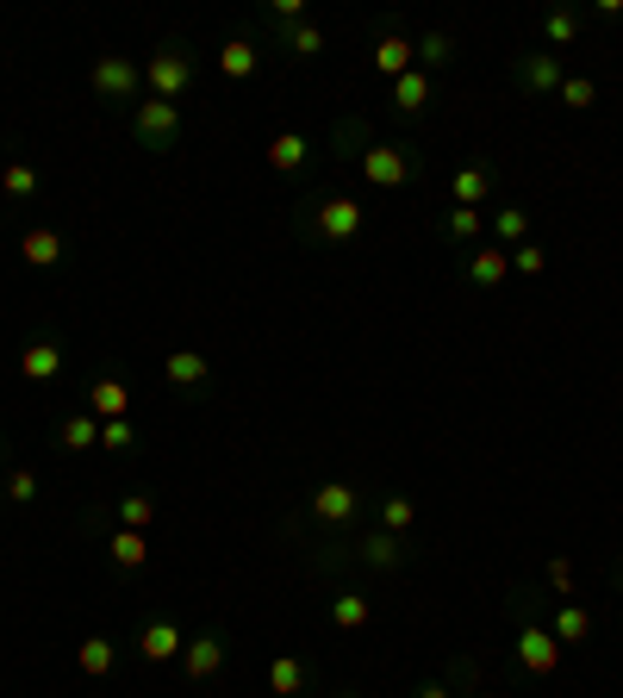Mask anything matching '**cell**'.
<instances>
[{
  "mask_svg": "<svg viewBox=\"0 0 623 698\" xmlns=\"http://www.w3.org/2000/svg\"><path fill=\"white\" fill-rule=\"evenodd\" d=\"M162 381L181 387V393H200V387L212 381V362H206L200 349H169V356H162Z\"/></svg>",
  "mask_w": 623,
  "mask_h": 698,
  "instance_id": "ba28073f",
  "label": "cell"
},
{
  "mask_svg": "<svg viewBox=\"0 0 623 698\" xmlns=\"http://www.w3.org/2000/svg\"><path fill=\"white\" fill-rule=\"evenodd\" d=\"M0 492H7L13 506H31V499H38V475H31V468H13V475L0 480Z\"/></svg>",
  "mask_w": 623,
  "mask_h": 698,
  "instance_id": "8d00e7d4",
  "label": "cell"
},
{
  "mask_svg": "<svg viewBox=\"0 0 623 698\" xmlns=\"http://www.w3.org/2000/svg\"><path fill=\"white\" fill-rule=\"evenodd\" d=\"M57 443L62 449H100V418H93V412H69L57 425Z\"/></svg>",
  "mask_w": 623,
  "mask_h": 698,
  "instance_id": "7402d4cb",
  "label": "cell"
},
{
  "mask_svg": "<svg viewBox=\"0 0 623 698\" xmlns=\"http://www.w3.org/2000/svg\"><path fill=\"white\" fill-rule=\"evenodd\" d=\"M19 375H26V381H57L62 375V343L57 337H38V343L19 349Z\"/></svg>",
  "mask_w": 623,
  "mask_h": 698,
  "instance_id": "2e32d148",
  "label": "cell"
},
{
  "mask_svg": "<svg viewBox=\"0 0 623 698\" xmlns=\"http://www.w3.org/2000/svg\"><path fill=\"white\" fill-rule=\"evenodd\" d=\"M0 193H7V200H31V193H38V169H31V162H7V169H0Z\"/></svg>",
  "mask_w": 623,
  "mask_h": 698,
  "instance_id": "1f68e13d",
  "label": "cell"
},
{
  "mask_svg": "<svg viewBox=\"0 0 623 698\" xmlns=\"http://www.w3.org/2000/svg\"><path fill=\"white\" fill-rule=\"evenodd\" d=\"M256 63H263V50L249 44V38H231V44L218 50V69H225V76H231V81L256 76Z\"/></svg>",
  "mask_w": 623,
  "mask_h": 698,
  "instance_id": "484cf974",
  "label": "cell"
},
{
  "mask_svg": "<svg viewBox=\"0 0 623 698\" xmlns=\"http://www.w3.org/2000/svg\"><path fill=\"white\" fill-rule=\"evenodd\" d=\"M19 256H26L31 269H62L69 243H62V231H50V225H31L26 238H19Z\"/></svg>",
  "mask_w": 623,
  "mask_h": 698,
  "instance_id": "4fadbf2b",
  "label": "cell"
},
{
  "mask_svg": "<svg viewBox=\"0 0 623 698\" xmlns=\"http://www.w3.org/2000/svg\"><path fill=\"white\" fill-rule=\"evenodd\" d=\"M512 275V250H474L467 256V281L474 287H498Z\"/></svg>",
  "mask_w": 623,
  "mask_h": 698,
  "instance_id": "44dd1931",
  "label": "cell"
},
{
  "mask_svg": "<svg viewBox=\"0 0 623 698\" xmlns=\"http://www.w3.org/2000/svg\"><path fill=\"white\" fill-rule=\"evenodd\" d=\"M493 238L505 243V250L530 243V212H524V207H498V212H493Z\"/></svg>",
  "mask_w": 623,
  "mask_h": 698,
  "instance_id": "f1b7e54d",
  "label": "cell"
},
{
  "mask_svg": "<svg viewBox=\"0 0 623 698\" xmlns=\"http://www.w3.org/2000/svg\"><path fill=\"white\" fill-rule=\"evenodd\" d=\"M362 225H368L362 200H349V193H318V207H312V231H318L325 243H356Z\"/></svg>",
  "mask_w": 623,
  "mask_h": 698,
  "instance_id": "7a4b0ae2",
  "label": "cell"
},
{
  "mask_svg": "<svg viewBox=\"0 0 623 698\" xmlns=\"http://www.w3.org/2000/svg\"><path fill=\"white\" fill-rule=\"evenodd\" d=\"M218 667H225V636H218V630L194 636V642L181 649V674H187V680H212Z\"/></svg>",
  "mask_w": 623,
  "mask_h": 698,
  "instance_id": "8fae6325",
  "label": "cell"
},
{
  "mask_svg": "<svg viewBox=\"0 0 623 698\" xmlns=\"http://www.w3.org/2000/svg\"><path fill=\"white\" fill-rule=\"evenodd\" d=\"M548 636H555L561 649H580V642L592 636V611H586V605H574V599H561L555 611H548Z\"/></svg>",
  "mask_w": 623,
  "mask_h": 698,
  "instance_id": "5bb4252c",
  "label": "cell"
},
{
  "mask_svg": "<svg viewBox=\"0 0 623 698\" xmlns=\"http://www.w3.org/2000/svg\"><path fill=\"white\" fill-rule=\"evenodd\" d=\"M181 649H187V636L175 630L169 618H156V624H144V636H138V655L150 667H162V661H181Z\"/></svg>",
  "mask_w": 623,
  "mask_h": 698,
  "instance_id": "7c38bea8",
  "label": "cell"
},
{
  "mask_svg": "<svg viewBox=\"0 0 623 698\" xmlns=\"http://www.w3.org/2000/svg\"><path fill=\"white\" fill-rule=\"evenodd\" d=\"M548 587H555L561 599L574 592V561H567V556H561V561H548Z\"/></svg>",
  "mask_w": 623,
  "mask_h": 698,
  "instance_id": "ab89813d",
  "label": "cell"
},
{
  "mask_svg": "<svg viewBox=\"0 0 623 698\" xmlns=\"http://www.w3.org/2000/svg\"><path fill=\"white\" fill-rule=\"evenodd\" d=\"M412 57H418V69L431 76V69H443V63L455 57V38H449V32H424L418 44H412Z\"/></svg>",
  "mask_w": 623,
  "mask_h": 698,
  "instance_id": "f546056e",
  "label": "cell"
},
{
  "mask_svg": "<svg viewBox=\"0 0 623 698\" xmlns=\"http://www.w3.org/2000/svg\"><path fill=\"white\" fill-rule=\"evenodd\" d=\"M268 692L275 698H306L312 692V661L306 655H275V661H268Z\"/></svg>",
  "mask_w": 623,
  "mask_h": 698,
  "instance_id": "9c48e42d",
  "label": "cell"
},
{
  "mask_svg": "<svg viewBox=\"0 0 623 698\" xmlns=\"http://www.w3.org/2000/svg\"><path fill=\"white\" fill-rule=\"evenodd\" d=\"M543 262H548L543 243H517V250H512V269L517 275H543Z\"/></svg>",
  "mask_w": 623,
  "mask_h": 698,
  "instance_id": "f35d334b",
  "label": "cell"
},
{
  "mask_svg": "<svg viewBox=\"0 0 623 698\" xmlns=\"http://www.w3.org/2000/svg\"><path fill=\"white\" fill-rule=\"evenodd\" d=\"M368 618H374V605L362 599V592H349V587H343L337 599H330V624H337V630H362Z\"/></svg>",
  "mask_w": 623,
  "mask_h": 698,
  "instance_id": "83f0119b",
  "label": "cell"
},
{
  "mask_svg": "<svg viewBox=\"0 0 623 698\" xmlns=\"http://www.w3.org/2000/svg\"><path fill=\"white\" fill-rule=\"evenodd\" d=\"M424 162L405 150V143H368L362 150V181H374V188H405V181H418Z\"/></svg>",
  "mask_w": 623,
  "mask_h": 698,
  "instance_id": "3957f363",
  "label": "cell"
},
{
  "mask_svg": "<svg viewBox=\"0 0 623 698\" xmlns=\"http://www.w3.org/2000/svg\"><path fill=\"white\" fill-rule=\"evenodd\" d=\"M337 698H362V692H337Z\"/></svg>",
  "mask_w": 623,
  "mask_h": 698,
  "instance_id": "b9f144b4",
  "label": "cell"
},
{
  "mask_svg": "<svg viewBox=\"0 0 623 698\" xmlns=\"http://www.w3.org/2000/svg\"><path fill=\"white\" fill-rule=\"evenodd\" d=\"M138 443V430L125 425V418H107V425H100V449H131Z\"/></svg>",
  "mask_w": 623,
  "mask_h": 698,
  "instance_id": "74e56055",
  "label": "cell"
},
{
  "mask_svg": "<svg viewBox=\"0 0 623 698\" xmlns=\"http://www.w3.org/2000/svg\"><path fill=\"white\" fill-rule=\"evenodd\" d=\"M374 69H380V76H393V81H399L405 69H418V57H412V38L387 32L380 44H374Z\"/></svg>",
  "mask_w": 623,
  "mask_h": 698,
  "instance_id": "d6986e66",
  "label": "cell"
},
{
  "mask_svg": "<svg viewBox=\"0 0 623 698\" xmlns=\"http://www.w3.org/2000/svg\"><path fill=\"white\" fill-rule=\"evenodd\" d=\"M412 518H418V506H412L405 492H387V499H380V530L405 537V530H412Z\"/></svg>",
  "mask_w": 623,
  "mask_h": 698,
  "instance_id": "d6a6232c",
  "label": "cell"
},
{
  "mask_svg": "<svg viewBox=\"0 0 623 698\" xmlns=\"http://www.w3.org/2000/svg\"><path fill=\"white\" fill-rule=\"evenodd\" d=\"M131 138H138L144 150H175V138H181V107H169V100H138V107H131Z\"/></svg>",
  "mask_w": 623,
  "mask_h": 698,
  "instance_id": "277c9868",
  "label": "cell"
},
{
  "mask_svg": "<svg viewBox=\"0 0 623 698\" xmlns=\"http://www.w3.org/2000/svg\"><path fill=\"white\" fill-rule=\"evenodd\" d=\"M125 406H131V393H125V381H93L88 387V412L107 425V418H125Z\"/></svg>",
  "mask_w": 623,
  "mask_h": 698,
  "instance_id": "603a6c76",
  "label": "cell"
},
{
  "mask_svg": "<svg viewBox=\"0 0 623 698\" xmlns=\"http://www.w3.org/2000/svg\"><path fill=\"white\" fill-rule=\"evenodd\" d=\"M512 649H517V661H524L530 674H536V680L561 674V655H567V649L555 642V636H548V624H536V618L517 624V642H512Z\"/></svg>",
  "mask_w": 623,
  "mask_h": 698,
  "instance_id": "8992f818",
  "label": "cell"
},
{
  "mask_svg": "<svg viewBox=\"0 0 623 698\" xmlns=\"http://www.w3.org/2000/svg\"><path fill=\"white\" fill-rule=\"evenodd\" d=\"M493 162H467V169H455V181H449V193H455V207H474L481 212V200H493Z\"/></svg>",
  "mask_w": 623,
  "mask_h": 698,
  "instance_id": "9a60e30c",
  "label": "cell"
},
{
  "mask_svg": "<svg viewBox=\"0 0 623 698\" xmlns=\"http://www.w3.org/2000/svg\"><path fill=\"white\" fill-rule=\"evenodd\" d=\"M517 81H524L530 94H555L567 76H561V57H555V50H524V57H517Z\"/></svg>",
  "mask_w": 623,
  "mask_h": 698,
  "instance_id": "30bf717a",
  "label": "cell"
},
{
  "mask_svg": "<svg viewBox=\"0 0 623 698\" xmlns=\"http://www.w3.org/2000/svg\"><path fill=\"white\" fill-rule=\"evenodd\" d=\"M88 88L100 100H131V107H138V94H144V69L131 63V57H119V50H112V57H100V63L88 69Z\"/></svg>",
  "mask_w": 623,
  "mask_h": 698,
  "instance_id": "5b68a950",
  "label": "cell"
},
{
  "mask_svg": "<svg viewBox=\"0 0 623 698\" xmlns=\"http://www.w3.org/2000/svg\"><path fill=\"white\" fill-rule=\"evenodd\" d=\"M362 511V492L349 480H325V487H312V518L318 524H349Z\"/></svg>",
  "mask_w": 623,
  "mask_h": 698,
  "instance_id": "52a82bcc",
  "label": "cell"
},
{
  "mask_svg": "<svg viewBox=\"0 0 623 698\" xmlns=\"http://www.w3.org/2000/svg\"><path fill=\"white\" fill-rule=\"evenodd\" d=\"M368 568H380V574H393V568H405V542L393 537V530H368L362 537V549H356Z\"/></svg>",
  "mask_w": 623,
  "mask_h": 698,
  "instance_id": "ac0fdd59",
  "label": "cell"
},
{
  "mask_svg": "<svg viewBox=\"0 0 623 698\" xmlns=\"http://www.w3.org/2000/svg\"><path fill=\"white\" fill-rule=\"evenodd\" d=\"M76 661H81V674H88V680H107V674H112V636H81Z\"/></svg>",
  "mask_w": 623,
  "mask_h": 698,
  "instance_id": "4316f807",
  "label": "cell"
},
{
  "mask_svg": "<svg viewBox=\"0 0 623 698\" xmlns=\"http://www.w3.org/2000/svg\"><path fill=\"white\" fill-rule=\"evenodd\" d=\"M194 76H200V69H194L187 44H162L150 63H144V88H150V100H169V107L194 88Z\"/></svg>",
  "mask_w": 623,
  "mask_h": 698,
  "instance_id": "6da1fadb",
  "label": "cell"
},
{
  "mask_svg": "<svg viewBox=\"0 0 623 698\" xmlns=\"http://www.w3.org/2000/svg\"><path fill=\"white\" fill-rule=\"evenodd\" d=\"M555 100H561L567 112H586L592 100H599V81H592V76H567V81L555 88Z\"/></svg>",
  "mask_w": 623,
  "mask_h": 698,
  "instance_id": "836d02e7",
  "label": "cell"
},
{
  "mask_svg": "<svg viewBox=\"0 0 623 698\" xmlns=\"http://www.w3.org/2000/svg\"><path fill=\"white\" fill-rule=\"evenodd\" d=\"M617 574H623V568H617Z\"/></svg>",
  "mask_w": 623,
  "mask_h": 698,
  "instance_id": "7bdbcfd3",
  "label": "cell"
},
{
  "mask_svg": "<svg viewBox=\"0 0 623 698\" xmlns=\"http://www.w3.org/2000/svg\"><path fill=\"white\" fill-rule=\"evenodd\" d=\"M156 524V499L150 492H125L119 499V530H150Z\"/></svg>",
  "mask_w": 623,
  "mask_h": 698,
  "instance_id": "4dcf8cb0",
  "label": "cell"
},
{
  "mask_svg": "<svg viewBox=\"0 0 623 698\" xmlns=\"http://www.w3.org/2000/svg\"><path fill=\"white\" fill-rule=\"evenodd\" d=\"M418 698H455V692H449V686H443V680H431V686H424Z\"/></svg>",
  "mask_w": 623,
  "mask_h": 698,
  "instance_id": "60d3db41",
  "label": "cell"
},
{
  "mask_svg": "<svg viewBox=\"0 0 623 698\" xmlns=\"http://www.w3.org/2000/svg\"><path fill=\"white\" fill-rule=\"evenodd\" d=\"M275 38L287 44V57H299V63L325 50V32H318V26H306V19H299V26H275Z\"/></svg>",
  "mask_w": 623,
  "mask_h": 698,
  "instance_id": "d4e9b609",
  "label": "cell"
},
{
  "mask_svg": "<svg viewBox=\"0 0 623 698\" xmlns=\"http://www.w3.org/2000/svg\"><path fill=\"white\" fill-rule=\"evenodd\" d=\"M393 107H399V112H424V107H431V76H424V69H405V76L393 81Z\"/></svg>",
  "mask_w": 623,
  "mask_h": 698,
  "instance_id": "cb8c5ba5",
  "label": "cell"
},
{
  "mask_svg": "<svg viewBox=\"0 0 623 698\" xmlns=\"http://www.w3.org/2000/svg\"><path fill=\"white\" fill-rule=\"evenodd\" d=\"M312 162V138L306 131H280L275 143H268V169H280V174H299Z\"/></svg>",
  "mask_w": 623,
  "mask_h": 698,
  "instance_id": "e0dca14e",
  "label": "cell"
},
{
  "mask_svg": "<svg viewBox=\"0 0 623 698\" xmlns=\"http://www.w3.org/2000/svg\"><path fill=\"white\" fill-rule=\"evenodd\" d=\"M112 568H125V574H138L144 561H150V537H144V530H112Z\"/></svg>",
  "mask_w": 623,
  "mask_h": 698,
  "instance_id": "ffe728a7",
  "label": "cell"
},
{
  "mask_svg": "<svg viewBox=\"0 0 623 698\" xmlns=\"http://www.w3.org/2000/svg\"><path fill=\"white\" fill-rule=\"evenodd\" d=\"M486 231V219L474 207H449V219H443V238H455V243H474Z\"/></svg>",
  "mask_w": 623,
  "mask_h": 698,
  "instance_id": "e575fe53",
  "label": "cell"
},
{
  "mask_svg": "<svg viewBox=\"0 0 623 698\" xmlns=\"http://www.w3.org/2000/svg\"><path fill=\"white\" fill-rule=\"evenodd\" d=\"M543 38H548V44H574V38H580V13H567V7H555V13H543Z\"/></svg>",
  "mask_w": 623,
  "mask_h": 698,
  "instance_id": "d590c367",
  "label": "cell"
}]
</instances>
